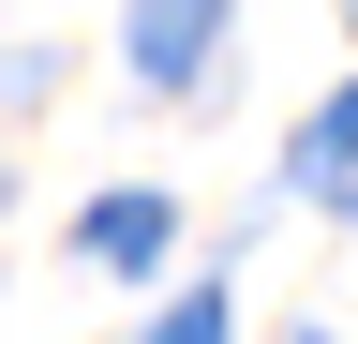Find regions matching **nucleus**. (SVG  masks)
Returning a JSON list of instances; mask_svg holds the SVG:
<instances>
[{"instance_id":"nucleus-2","label":"nucleus","mask_w":358,"mask_h":344,"mask_svg":"<svg viewBox=\"0 0 358 344\" xmlns=\"http://www.w3.org/2000/svg\"><path fill=\"white\" fill-rule=\"evenodd\" d=\"M209 30H224V0H134V75L179 90V75L209 60Z\"/></svg>"},{"instance_id":"nucleus-3","label":"nucleus","mask_w":358,"mask_h":344,"mask_svg":"<svg viewBox=\"0 0 358 344\" xmlns=\"http://www.w3.org/2000/svg\"><path fill=\"white\" fill-rule=\"evenodd\" d=\"M90 254H105V270H150L164 254V195H105L90 209Z\"/></svg>"},{"instance_id":"nucleus-1","label":"nucleus","mask_w":358,"mask_h":344,"mask_svg":"<svg viewBox=\"0 0 358 344\" xmlns=\"http://www.w3.org/2000/svg\"><path fill=\"white\" fill-rule=\"evenodd\" d=\"M299 195L313 209H358V90H329V105L299 120Z\"/></svg>"},{"instance_id":"nucleus-4","label":"nucleus","mask_w":358,"mask_h":344,"mask_svg":"<svg viewBox=\"0 0 358 344\" xmlns=\"http://www.w3.org/2000/svg\"><path fill=\"white\" fill-rule=\"evenodd\" d=\"M150 344H239V315H224V284H209V299H179V315H164Z\"/></svg>"}]
</instances>
